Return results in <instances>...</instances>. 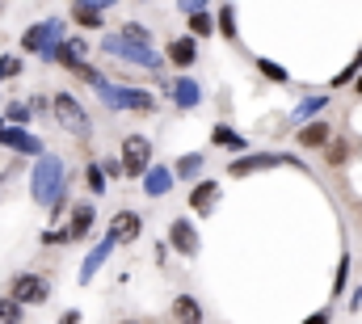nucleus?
<instances>
[{"mask_svg":"<svg viewBox=\"0 0 362 324\" xmlns=\"http://www.w3.org/2000/svg\"><path fill=\"white\" fill-rule=\"evenodd\" d=\"M30 198L38 207H47V211L59 198H68V164H64V156L47 152V156H38L30 164Z\"/></svg>","mask_w":362,"mask_h":324,"instance_id":"nucleus-1","label":"nucleus"},{"mask_svg":"<svg viewBox=\"0 0 362 324\" xmlns=\"http://www.w3.org/2000/svg\"><path fill=\"white\" fill-rule=\"evenodd\" d=\"M51 118H55L72 139H89V135H93L89 110H85V105H81V97H76V93H68V88L51 93Z\"/></svg>","mask_w":362,"mask_h":324,"instance_id":"nucleus-2","label":"nucleus"},{"mask_svg":"<svg viewBox=\"0 0 362 324\" xmlns=\"http://www.w3.org/2000/svg\"><path fill=\"white\" fill-rule=\"evenodd\" d=\"M97 101L105 105V110H114V114H122V110H135V114H152L156 110V97L148 93V88H135V84H97Z\"/></svg>","mask_w":362,"mask_h":324,"instance_id":"nucleus-3","label":"nucleus"},{"mask_svg":"<svg viewBox=\"0 0 362 324\" xmlns=\"http://www.w3.org/2000/svg\"><path fill=\"white\" fill-rule=\"evenodd\" d=\"M68 38V25H64V17H47V21H34L25 34H21V51H30V55H38V59H47L59 42Z\"/></svg>","mask_w":362,"mask_h":324,"instance_id":"nucleus-4","label":"nucleus"},{"mask_svg":"<svg viewBox=\"0 0 362 324\" xmlns=\"http://www.w3.org/2000/svg\"><path fill=\"white\" fill-rule=\"evenodd\" d=\"M101 51H105V55H118V59H127V64H135V68H144V72H165V55H156L152 47L127 42L122 34H105V38H101Z\"/></svg>","mask_w":362,"mask_h":324,"instance_id":"nucleus-5","label":"nucleus"},{"mask_svg":"<svg viewBox=\"0 0 362 324\" xmlns=\"http://www.w3.org/2000/svg\"><path fill=\"white\" fill-rule=\"evenodd\" d=\"M8 299L17 303V308H42L47 299H51V278L47 274H38V270H25V274H13V282H8Z\"/></svg>","mask_w":362,"mask_h":324,"instance_id":"nucleus-6","label":"nucleus"},{"mask_svg":"<svg viewBox=\"0 0 362 324\" xmlns=\"http://www.w3.org/2000/svg\"><path fill=\"white\" fill-rule=\"evenodd\" d=\"M118 164H122V173H127L131 181H144L148 168H152V139L131 131V135L122 139V148H118Z\"/></svg>","mask_w":362,"mask_h":324,"instance_id":"nucleus-7","label":"nucleus"},{"mask_svg":"<svg viewBox=\"0 0 362 324\" xmlns=\"http://www.w3.org/2000/svg\"><path fill=\"white\" fill-rule=\"evenodd\" d=\"M47 64H59L64 72H72V76H81L85 68H89V42L85 38H76V34H68L51 55H47Z\"/></svg>","mask_w":362,"mask_h":324,"instance_id":"nucleus-8","label":"nucleus"},{"mask_svg":"<svg viewBox=\"0 0 362 324\" xmlns=\"http://www.w3.org/2000/svg\"><path fill=\"white\" fill-rule=\"evenodd\" d=\"M105 236L114 244H135L144 236V215L139 211H131V207H122V211H114L110 215V224H105Z\"/></svg>","mask_w":362,"mask_h":324,"instance_id":"nucleus-9","label":"nucleus"},{"mask_svg":"<svg viewBox=\"0 0 362 324\" xmlns=\"http://www.w3.org/2000/svg\"><path fill=\"white\" fill-rule=\"evenodd\" d=\"M278 164H295V156H278V152H245L228 164V177H249V173H266Z\"/></svg>","mask_w":362,"mask_h":324,"instance_id":"nucleus-10","label":"nucleus"},{"mask_svg":"<svg viewBox=\"0 0 362 324\" xmlns=\"http://www.w3.org/2000/svg\"><path fill=\"white\" fill-rule=\"evenodd\" d=\"M165 64L177 68V72H189V68L198 64V38H189V34L169 38V42H165Z\"/></svg>","mask_w":362,"mask_h":324,"instance_id":"nucleus-11","label":"nucleus"},{"mask_svg":"<svg viewBox=\"0 0 362 324\" xmlns=\"http://www.w3.org/2000/svg\"><path fill=\"white\" fill-rule=\"evenodd\" d=\"M165 241H169V248H173L177 257H198V248H202V241H198V228H194L189 219H173Z\"/></svg>","mask_w":362,"mask_h":324,"instance_id":"nucleus-12","label":"nucleus"},{"mask_svg":"<svg viewBox=\"0 0 362 324\" xmlns=\"http://www.w3.org/2000/svg\"><path fill=\"white\" fill-rule=\"evenodd\" d=\"M105 8H110V0H76L68 8V21L81 25V30H101L105 25Z\"/></svg>","mask_w":362,"mask_h":324,"instance_id":"nucleus-13","label":"nucleus"},{"mask_svg":"<svg viewBox=\"0 0 362 324\" xmlns=\"http://www.w3.org/2000/svg\"><path fill=\"white\" fill-rule=\"evenodd\" d=\"M165 97H169L177 110H198V105H202V84L194 81V76H177V81L165 84Z\"/></svg>","mask_w":362,"mask_h":324,"instance_id":"nucleus-14","label":"nucleus"},{"mask_svg":"<svg viewBox=\"0 0 362 324\" xmlns=\"http://www.w3.org/2000/svg\"><path fill=\"white\" fill-rule=\"evenodd\" d=\"M0 148H8V152H17V156H34V161H38V156H47L42 139H38V135H30L25 127H8V131H4V144H0Z\"/></svg>","mask_w":362,"mask_h":324,"instance_id":"nucleus-15","label":"nucleus"},{"mask_svg":"<svg viewBox=\"0 0 362 324\" xmlns=\"http://www.w3.org/2000/svg\"><path fill=\"white\" fill-rule=\"evenodd\" d=\"M189 211L198 215V219H206L211 211H215V202H219V181H211V177H202L198 185H189Z\"/></svg>","mask_w":362,"mask_h":324,"instance_id":"nucleus-16","label":"nucleus"},{"mask_svg":"<svg viewBox=\"0 0 362 324\" xmlns=\"http://www.w3.org/2000/svg\"><path fill=\"white\" fill-rule=\"evenodd\" d=\"M114 248H118V244L110 241V236H101V241L93 244L89 253H85V261H81V274H76V282H81V287H89L93 278H97V270L110 261V253H114Z\"/></svg>","mask_w":362,"mask_h":324,"instance_id":"nucleus-17","label":"nucleus"},{"mask_svg":"<svg viewBox=\"0 0 362 324\" xmlns=\"http://www.w3.org/2000/svg\"><path fill=\"white\" fill-rule=\"evenodd\" d=\"M177 185V173H173V164H152L148 168V177H144V194L148 198H169V190Z\"/></svg>","mask_w":362,"mask_h":324,"instance_id":"nucleus-18","label":"nucleus"},{"mask_svg":"<svg viewBox=\"0 0 362 324\" xmlns=\"http://www.w3.org/2000/svg\"><path fill=\"white\" fill-rule=\"evenodd\" d=\"M93 224H97V202H76V207L68 211V232H72V241H89Z\"/></svg>","mask_w":362,"mask_h":324,"instance_id":"nucleus-19","label":"nucleus"},{"mask_svg":"<svg viewBox=\"0 0 362 324\" xmlns=\"http://www.w3.org/2000/svg\"><path fill=\"white\" fill-rule=\"evenodd\" d=\"M295 139H299V148H329L337 135H333V127H329L325 118H316V122L299 127V131H295Z\"/></svg>","mask_w":362,"mask_h":324,"instance_id":"nucleus-20","label":"nucleus"},{"mask_svg":"<svg viewBox=\"0 0 362 324\" xmlns=\"http://www.w3.org/2000/svg\"><path fill=\"white\" fill-rule=\"evenodd\" d=\"M329 101H333L329 93H312V97H303V101H299V105L291 110V122H299V127H308V122H316V118H320V110H325Z\"/></svg>","mask_w":362,"mask_h":324,"instance_id":"nucleus-21","label":"nucleus"},{"mask_svg":"<svg viewBox=\"0 0 362 324\" xmlns=\"http://www.w3.org/2000/svg\"><path fill=\"white\" fill-rule=\"evenodd\" d=\"M206 320V312H202V303L194 299V295H173V324H202Z\"/></svg>","mask_w":362,"mask_h":324,"instance_id":"nucleus-22","label":"nucleus"},{"mask_svg":"<svg viewBox=\"0 0 362 324\" xmlns=\"http://www.w3.org/2000/svg\"><path fill=\"white\" fill-rule=\"evenodd\" d=\"M211 144H215V148H228V152H236V156H245V148H249L245 135H240L236 127H228V122H215V127H211Z\"/></svg>","mask_w":362,"mask_h":324,"instance_id":"nucleus-23","label":"nucleus"},{"mask_svg":"<svg viewBox=\"0 0 362 324\" xmlns=\"http://www.w3.org/2000/svg\"><path fill=\"white\" fill-rule=\"evenodd\" d=\"M202 164H206V156H202V152H185V156H177L173 173H177V181L198 185V181H202Z\"/></svg>","mask_w":362,"mask_h":324,"instance_id":"nucleus-24","label":"nucleus"},{"mask_svg":"<svg viewBox=\"0 0 362 324\" xmlns=\"http://www.w3.org/2000/svg\"><path fill=\"white\" fill-rule=\"evenodd\" d=\"M215 34H223L228 42L240 38V30H236V8H232V4H219V8H215Z\"/></svg>","mask_w":362,"mask_h":324,"instance_id":"nucleus-25","label":"nucleus"},{"mask_svg":"<svg viewBox=\"0 0 362 324\" xmlns=\"http://www.w3.org/2000/svg\"><path fill=\"white\" fill-rule=\"evenodd\" d=\"M253 64H257V72H262L270 84H291V72H286L282 64H274V59H266V55H257Z\"/></svg>","mask_w":362,"mask_h":324,"instance_id":"nucleus-26","label":"nucleus"},{"mask_svg":"<svg viewBox=\"0 0 362 324\" xmlns=\"http://www.w3.org/2000/svg\"><path fill=\"white\" fill-rule=\"evenodd\" d=\"M30 118H34V105L30 101H8V110H4V122L8 127H30Z\"/></svg>","mask_w":362,"mask_h":324,"instance_id":"nucleus-27","label":"nucleus"},{"mask_svg":"<svg viewBox=\"0 0 362 324\" xmlns=\"http://www.w3.org/2000/svg\"><path fill=\"white\" fill-rule=\"evenodd\" d=\"M85 185H89L93 198H105V185H110V177L101 173V161H93L89 168H85Z\"/></svg>","mask_w":362,"mask_h":324,"instance_id":"nucleus-28","label":"nucleus"},{"mask_svg":"<svg viewBox=\"0 0 362 324\" xmlns=\"http://www.w3.org/2000/svg\"><path fill=\"white\" fill-rule=\"evenodd\" d=\"M358 76H362V47L354 51V59H350V64H346V68L333 76V88H346V84H354Z\"/></svg>","mask_w":362,"mask_h":324,"instance_id":"nucleus-29","label":"nucleus"},{"mask_svg":"<svg viewBox=\"0 0 362 324\" xmlns=\"http://www.w3.org/2000/svg\"><path fill=\"white\" fill-rule=\"evenodd\" d=\"M346 161H350V144H346V139L337 135V139H333V144L325 148V164H333V168H341Z\"/></svg>","mask_w":362,"mask_h":324,"instance_id":"nucleus-30","label":"nucleus"},{"mask_svg":"<svg viewBox=\"0 0 362 324\" xmlns=\"http://www.w3.org/2000/svg\"><path fill=\"white\" fill-rule=\"evenodd\" d=\"M118 34H122L127 42H139V47H152V30H148V25H139V21H127V25H122Z\"/></svg>","mask_w":362,"mask_h":324,"instance_id":"nucleus-31","label":"nucleus"},{"mask_svg":"<svg viewBox=\"0 0 362 324\" xmlns=\"http://www.w3.org/2000/svg\"><path fill=\"white\" fill-rule=\"evenodd\" d=\"M350 253H341V261H337V274H333V299H341V291H346V282H350Z\"/></svg>","mask_w":362,"mask_h":324,"instance_id":"nucleus-32","label":"nucleus"},{"mask_svg":"<svg viewBox=\"0 0 362 324\" xmlns=\"http://www.w3.org/2000/svg\"><path fill=\"white\" fill-rule=\"evenodd\" d=\"M38 241L47 244V248H55V244H72V232H68V224H59V228H47Z\"/></svg>","mask_w":362,"mask_h":324,"instance_id":"nucleus-33","label":"nucleus"},{"mask_svg":"<svg viewBox=\"0 0 362 324\" xmlns=\"http://www.w3.org/2000/svg\"><path fill=\"white\" fill-rule=\"evenodd\" d=\"M21 68H25V64H21L17 55H0V84L13 81V76H21Z\"/></svg>","mask_w":362,"mask_h":324,"instance_id":"nucleus-34","label":"nucleus"},{"mask_svg":"<svg viewBox=\"0 0 362 324\" xmlns=\"http://www.w3.org/2000/svg\"><path fill=\"white\" fill-rule=\"evenodd\" d=\"M0 324H21V308H17L8 295L0 299Z\"/></svg>","mask_w":362,"mask_h":324,"instance_id":"nucleus-35","label":"nucleus"},{"mask_svg":"<svg viewBox=\"0 0 362 324\" xmlns=\"http://www.w3.org/2000/svg\"><path fill=\"white\" fill-rule=\"evenodd\" d=\"M101 173H105L110 181H118V177H127V173H122V164H118V156H114V161H101Z\"/></svg>","mask_w":362,"mask_h":324,"instance_id":"nucleus-36","label":"nucleus"},{"mask_svg":"<svg viewBox=\"0 0 362 324\" xmlns=\"http://www.w3.org/2000/svg\"><path fill=\"white\" fill-rule=\"evenodd\" d=\"M329 320H333V312H329V308H320V312H312L308 320H299V324H329Z\"/></svg>","mask_w":362,"mask_h":324,"instance_id":"nucleus-37","label":"nucleus"},{"mask_svg":"<svg viewBox=\"0 0 362 324\" xmlns=\"http://www.w3.org/2000/svg\"><path fill=\"white\" fill-rule=\"evenodd\" d=\"M81 320H85V316H81V308H68V312H64L55 324H81Z\"/></svg>","mask_w":362,"mask_h":324,"instance_id":"nucleus-38","label":"nucleus"},{"mask_svg":"<svg viewBox=\"0 0 362 324\" xmlns=\"http://www.w3.org/2000/svg\"><path fill=\"white\" fill-rule=\"evenodd\" d=\"M169 253H173V248H169V241H160V244H156V261H160V265L169 261Z\"/></svg>","mask_w":362,"mask_h":324,"instance_id":"nucleus-39","label":"nucleus"},{"mask_svg":"<svg viewBox=\"0 0 362 324\" xmlns=\"http://www.w3.org/2000/svg\"><path fill=\"white\" fill-rule=\"evenodd\" d=\"M4 131H8V122H4V118H0V144H4Z\"/></svg>","mask_w":362,"mask_h":324,"instance_id":"nucleus-40","label":"nucleus"},{"mask_svg":"<svg viewBox=\"0 0 362 324\" xmlns=\"http://www.w3.org/2000/svg\"><path fill=\"white\" fill-rule=\"evenodd\" d=\"M354 93H358V97H362V76H358V81H354Z\"/></svg>","mask_w":362,"mask_h":324,"instance_id":"nucleus-41","label":"nucleus"},{"mask_svg":"<svg viewBox=\"0 0 362 324\" xmlns=\"http://www.w3.org/2000/svg\"><path fill=\"white\" fill-rule=\"evenodd\" d=\"M118 324H144V320H118Z\"/></svg>","mask_w":362,"mask_h":324,"instance_id":"nucleus-42","label":"nucleus"},{"mask_svg":"<svg viewBox=\"0 0 362 324\" xmlns=\"http://www.w3.org/2000/svg\"><path fill=\"white\" fill-rule=\"evenodd\" d=\"M0 8H4V4H0Z\"/></svg>","mask_w":362,"mask_h":324,"instance_id":"nucleus-43","label":"nucleus"}]
</instances>
